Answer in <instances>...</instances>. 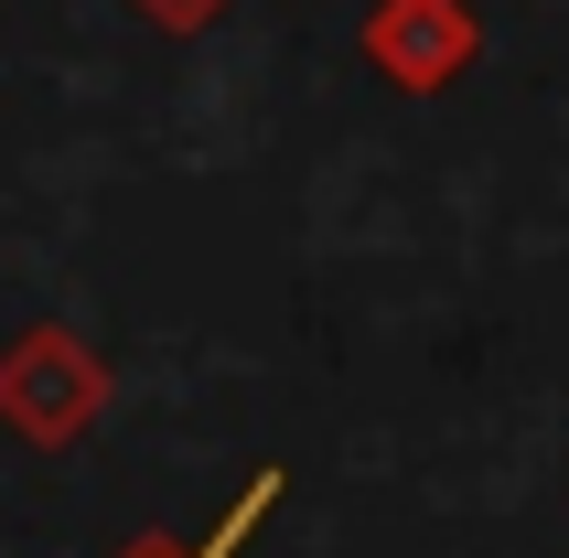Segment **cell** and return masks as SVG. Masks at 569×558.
<instances>
[{
	"label": "cell",
	"instance_id": "cell-1",
	"mask_svg": "<svg viewBox=\"0 0 569 558\" xmlns=\"http://www.w3.org/2000/svg\"><path fill=\"white\" fill-rule=\"evenodd\" d=\"M269 505H280V462H269V472H248V484H237V505H226L204 537H129L119 558H237V548H248V527L269 516Z\"/></svg>",
	"mask_w": 569,
	"mask_h": 558
}]
</instances>
